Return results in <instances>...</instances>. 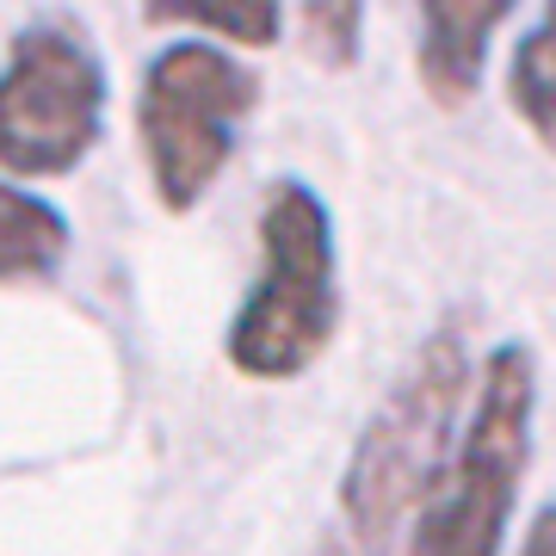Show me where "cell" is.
<instances>
[{"label": "cell", "mask_w": 556, "mask_h": 556, "mask_svg": "<svg viewBox=\"0 0 556 556\" xmlns=\"http://www.w3.org/2000/svg\"><path fill=\"white\" fill-rule=\"evenodd\" d=\"M532 415L538 365L519 340H507L482 358V383L470 390L445 477L420 495V507L378 556H501L519 482L532 464Z\"/></svg>", "instance_id": "cell-1"}, {"label": "cell", "mask_w": 556, "mask_h": 556, "mask_svg": "<svg viewBox=\"0 0 556 556\" xmlns=\"http://www.w3.org/2000/svg\"><path fill=\"white\" fill-rule=\"evenodd\" d=\"M470 408V346L464 328H439L402 371V383L378 402L340 477V514L365 556H378L396 526L420 507V495L445 477L457 452V420Z\"/></svg>", "instance_id": "cell-2"}, {"label": "cell", "mask_w": 556, "mask_h": 556, "mask_svg": "<svg viewBox=\"0 0 556 556\" xmlns=\"http://www.w3.org/2000/svg\"><path fill=\"white\" fill-rule=\"evenodd\" d=\"M340 328L334 223L303 179H278L260 204V278L229 321V365L241 378H303Z\"/></svg>", "instance_id": "cell-3"}, {"label": "cell", "mask_w": 556, "mask_h": 556, "mask_svg": "<svg viewBox=\"0 0 556 556\" xmlns=\"http://www.w3.org/2000/svg\"><path fill=\"white\" fill-rule=\"evenodd\" d=\"M254 100L260 80L217 43H167L149 62L137 93V137L167 211H192L217 186L236 155V124L254 112Z\"/></svg>", "instance_id": "cell-4"}, {"label": "cell", "mask_w": 556, "mask_h": 556, "mask_svg": "<svg viewBox=\"0 0 556 556\" xmlns=\"http://www.w3.org/2000/svg\"><path fill=\"white\" fill-rule=\"evenodd\" d=\"M105 130L100 50L68 20L25 25L0 62V167L20 179H62Z\"/></svg>", "instance_id": "cell-5"}, {"label": "cell", "mask_w": 556, "mask_h": 556, "mask_svg": "<svg viewBox=\"0 0 556 556\" xmlns=\"http://www.w3.org/2000/svg\"><path fill=\"white\" fill-rule=\"evenodd\" d=\"M514 13V0H420V87L439 105H464L477 93L489 43H495L501 20Z\"/></svg>", "instance_id": "cell-6"}, {"label": "cell", "mask_w": 556, "mask_h": 556, "mask_svg": "<svg viewBox=\"0 0 556 556\" xmlns=\"http://www.w3.org/2000/svg\"><path fill=\"white\" fill-rule=\"evenodd\" d=\"M68 260V217L50 199L0 179V285L50 278Z\"/></svg>", "instance_id": "cell-7"}, {"label": "cell", "mask_w": 556, "mask_h": 556, "mask_svg": "<svg viewBox=\"0 0 556 556\" xmlns=\"http://www.w3.org/2000/svg\"><path fill=\"white\" fill-rule=\"evenodd\" d=\"M507 93H514V112L532 124V137L556 149V0H544V20L519 38Z\"/></svg>", "instance_id": "cell-8"}, {"label": "cell", "mask_w": 556, "mask_h": 556, "mask_svg": "<svg viewBox=\"0 0 556 556\" xmlns=\"http://www.w3.org/2000/svg\"><path fill=\"white\" fill-rule=\"evenodd\" d=\"M142 13L155 25H204L229 43L266 50L285 25V0H142Z\"/></svg>", "instance_id": "cell-9"}, {"label": "cell", "mask_w": 556, "mask_h": 556, "mask_svg": "<svg viewBox=\"0 0 556 556\" xmlns=\"http://www.w3.org/2000/svg\"><path fill=\"white\" fill-rule=\"evenodd\" d=\"M365 38V0H303V43L321 68H353Z\"/></svg>", "instance_id": "cell-10"}, {"label": "cell", "mask_w": 556, "mask_h": 556, "mask_svg": "<svg viewBox=\"0 0 556 556\" xmlns=\"http://www.w3.org/2000/svg\"><path fill=\"white\" fill-rule=\"evenodd\" d=\"M519 556H556V501H551V507H544V514L532 519V532H526Z\"/></svg>", "instance_id": "cell-11"}]
</instances>
